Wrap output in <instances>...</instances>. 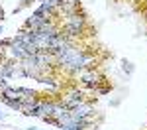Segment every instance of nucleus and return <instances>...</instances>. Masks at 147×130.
Masks as SVG:
<instances>
[{"label": "nucleus", "instance_id": "f257e3e1", "mask_svg": "<svg viewBox=\"0 0 147 130\" xmlns=\"http://www.w3.org/2000/svg\"><path fill=\"white\" fill-rule=\"evenodd\" d=\"M79 77L80 85H82V89H90V91H94L96 87H100V85H104L106 83V75L102 73L98 67H90V69H82L77 75Z\"/></svg>", "mask_w": 147, "mask_h": 130}, {"label": "nucleus", "instance_id": "f03ea898", "mask_svg": "<svg viewBox=\"0 0 147 130\" xmlns=\"http://www.w3.org/2000/svg\"><path fill=\"white\" fill-rule=\"evenodd\" d=\"M59 101L71 110V108H75L77 105H80V103L84 101V91L79 89V87H69L65 93L59 95Z\"/></svg>", "mask_w": 147, "mask_h": 130}, {"label": "nucleus", "instance_id": "7ed1b4c3", "mask_svg": "<svg viewBox=\"0 0 147 130\" xmlns=\"http://www.w3.org/2000/svg\"><path fill=\"white\" fill-rule=\"evenodd\" d=\"M71 116L75 120H82V118H88V116H94V106H92V101H82L80 105H77L75 108L69 110Z\"/></svg>", "mask_w": 147, "mask_h": 130}, {"label": "nucleus", "instance_id": "20e7f679", "mask_svg": "<svg viewBox=\"0 0 147 130\" xmlns=\"http://www.w3.org/2000/svg\"><path fill=\"white\" fill-rule=\"evenodd\" d=\"M80 10V2L79 0H65L63 6L59 8V18H65V16H71V14H77Z\"/></svg>", "mask_w": 147, "mask_h": 130}, {"label": "nucleus", "instance_id": "39448f33", "mask_svg": "<svg viewBox=\"0 0 147 130\" xmlns=\"http://www.w3.org/2000/svg\"><path fill=\"white\" fill-rule=\"evenodd\" d=\"M2 97H8V99H14V101H20L22 103L24 95L20 91V87H14V85H8L4 91H2Z\"/></svg>", "mask_w": 147, "mask_h": 130}, {"label": "nucleus", "instance_id": "423d86ee", "mask_svg": "<svg viewBox=\"0 0 147 130\" xmlns=\"http://www.w3.org/2000/svg\"><path fill=\"white\" fill-rule=\"evenodd\" d=\"M0 103L6 105L8 108H12V110H16V112H22V103L20 101H14V99H8V97H2L0 95Z\"/></svg>", "mask_w": 147, "mask_h": 130}, {"label": "nucleus", "instance_id": "0eeeda50", "mask_svg": "<svg viewBox=\"0 0 147 130\" xmlns=\"http://www.w3.org/2000/svg\"><path fill=\"white\" fill-rule=\"evenodd\" d=\"M120 65H122V71L125 73V77H131V75L136 73V63H131L129 59L124 57L122 61H120Z\"/></svg>", "mask_w": 147, "mask_h": 130}, {"label": "nucleus", "instance_id": "6e6552de", "mask_svg": "<svg viewBox=\"0 0 147 130\" xmlns=\"http://www.w3.org/2000/svg\"><path fill=\"white\" fill-rule=\"evenodd\" d=\"M20 91H22L24 97H32V99H39V95H37V91H34V89H30V87H20Z\"/></svg>", "mask_w": 147, "mask_h": 130}, {"label": "nucleus", "instance_id": "1a4fd4ad", "mask_svg": "<svg viewBox=\"0 0 147 130\" xmlns=\"http://www.w3.org/2000/svg\"><path fill=\"white\" fill-rule=\"evenodd\" d=\"M110 91H112V85H100L94 89V95H108Z\"/></svg>", "mask_w": 147, "mask_h": 130}, {"label": "nucleus", "instance_id": "9d476101", "mask_svg": "<svg viewBox=\"0 0 147 130\" xmlns=\"http://www.w3.org/2000/svg\"><path fill=\"white\" fill-rule=\"evenodd\" d=\"M122 105V99H120V97H118V99H112V101H110V106H112V108H116V106H120Z\"/></svg>", "mask_w": 147, "mask_h": 130}, {"label": "nucleus", "instance_id": "9b49d317", "mask_svg": "<svg viewBox=\"0 0 147 130\" xmlns=\"http://www.w3.org/2000/svg\"><path fill=\"white\" fill-rule=\"evenodd\" d=\"M6 118H8V114H6V112H2V110H0V122H4V120H6Z\"/></svg>", "mask_w": 147, "mask_h": 130}, {"label": "nucleus", "instance_id": "f8f14e48", "mask_svg": "<svg viewBox=\"0 0 147 130\" xmlns=\"http://www.w3.org/2000/svg\"><path fill=\"white\" fill-rule=\"evenodd\" d=\"M22 130H39V128H35V126H28V128H22Z\"/></svg>", "mask_w": 147, "mask_h": 130}, {"label": "nucleus", "instance_id": "ddd939ff", "mask_svg": "<svg viewBox=\"0 0 147 130\" xmlns=\"http://www.w3.org/2000/svg\"><path fill=\"white\" fill-rule=\"evenodd\" d=\"M2 34H4V26H0V37H2Z\"/></svg>", "mask_w": 147, "mask_h": 130}, {"label": "nucleus", "instance_id": "4468645a", "mask_svg": "<svg viewBox=\"0 0 147 130\" xmlns=\"http://www.w3.org/2000/svg\"><path fill=\"white\" fill-rule=\"evenodd\" d=\"M143 18H145V24H147V8H145V12H143Z\"/></svg>", "mask_w": 147, "mask_h": 130}, {"label": "nucleus", "instance_id": "2eb2a0df", "mask_svg": "<svg viewBox=\"0 0 147 130\" xmlns=\"http://www.w3.org/2000/svg\"><path fill=\"white\" fill-rule=\"evenodd\" d=\"M2 61H4V53H0V63H2Z\"/></svg>", "mask_w": 147, "mask_h": 130}]
</instances>
